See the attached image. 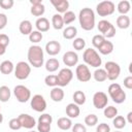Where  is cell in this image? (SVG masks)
<instances>
[{"label": "cell", "instance_id": "obj_28", "mask_svg": "<svg viewBox=\"0 0 132 132\" xmlns=\"http://www.w3.org/2000/svg\"><path fill=\"white\" fill-rule=\"evenodd\" d=\"M52 25L54 27V29L56 30H61L64 27V22H63V18L60 13H56L53 15L52 18Z\"/></svg>", "mask_w": 132, "mask_h": 132}, {"label": "cell", "instance_id": "obj_36", "mask_svg": "<svg viewBox=\"0 0 132 132\" xmlns=\"http://www.w3.org/2000/svg\"><path fill=\"white\" fill-rule=\"evenodd\" d=\"M44 82L47 87H59V82H58V76L55 74H48L47 76H45L44 78Z\"/></svg>", "mask_w": 132, "mask_h": 132}, {"label": "cell", "instance_id": "obj_49", "mask_svg": "<svg viewBox=\"0 0 132 132\" xmlns=\"http://www.w3.org/2000/svg\"><path fill=\"white\" fill-rule=\"evenodd\" d=\"M0 44L5 47H7L9 44V37L6 34H0Z\"/></svg>", "mask_w": 132, "mask_h": 132}, {"label": "cell", "instance_id": "obj_37", "mask_svg": "<svg viewBox=\"0 0 132 132\" xmlns=\"http://www.w3.org/2000/svg\"><path fill=\"white\" fill-rule=\"evenodd\" d=\"M62 18H63L64 25H69V24H71L72 22L75 21L76 15H75V13H74L73 11H71V10H67V11L62 15Z\"/></svg>", "mask_w": 132, "mask_h": 132}, {"label": "cell", "instance_id": "obj_25", "mask_svg": "<svg viewBox=\"0 0 132 132\" xmlns=\"http://www.w3.org/2000/svg\"><path fill=\"white\" fill-rule=\"evenodd\" d=\"M130 8H131V4L128 0L120 1L118 3V6H117V9L121 13V15H127V13L130 11Z\"/></svg>", "mask_w": 132, "mask_h": 132}, {"label": "cell", "instance_id": "obj_5", "mask_svg": "<svg viewBox=\"0 0 132 132\" xmlns=\"http://www.w3.org/2000/svg\"><path fill=\"white\" fill-rule=\"evenodd\" d=\"M30 73H31V66L29 63L25 61H21L16 63V65L14 66V76L20 80H24L28 78Z\"/></svg>", "mask_w": 132, "mask_h": 132}, {"label": "cell", "instance_id": "obj_10", "mask_svg": "<svg viewBox=\"0 0 132 132\" xmlns=\"http://www.w3.org/2000/svg\"><path fill=\"white\" fill-rule=\"evenodd\" d=\"M30 105H31L32 109L37 112H43L46 109V101H45L44 97L39 94H36L31 98Z\"/></svg>", "mask_w": 132, "mask_h": 132}, {"label": "cell", "instance_id": "obj_56", "mask_svg": "<svg viewBox=\"0 0 132 132\" xmlns=\"http://www.w3.org/2000/svg\"><path fill=\"white\" fill-rule=\"evenodd\" d=\"M29 132H36V131H34V130H32V131H29Z\"/></svg>", "mask_w": 132, "mask_h": 132}, {"label": "cell", "instance_id": "obj_22", "mask_svg": "<svg viewBox=\"0 0 132 132\" xmlns=\"http://www.w3.org/2000/svg\"><path fill=\"white\" fill-rule=\"evenodd\" d=\"M99 53L102 55H109L113 52V43L107 39L104 40V42L99 46Z\"/></svg>", "mask_w": 132, "mask_h": 132}, {"label": "cell", "instance_id": "obj_30", "mask_svg": "<svg viewBox=\"0 0 132 132\" xmlns=\"http://www.w3.org/2000/svg\"><path fill=\"white\" fill-rule=\"evenodd\" d=\"M93 76H94V79L98 82H102V81H105L107 79V74H106V71L103 69V68H97L94 73H93Z\"/></svg>", "mask_w": 132, "mask_h": 132}, {"label": "cell", "instance_id": "obj_34", "mask_svg": "<svg viewBox=\"0 0 132 132\" xmlns=\"http://www.w3.org/2000/svg\"><path fill=\"white\" fill-rule=\"evenodd\" d=\"M30 11L34 16H40L41 18V15H43V13L45 12V6L42 3L38 4V5H34V6H31Z\"/></svg>", "mask_w": 132, "mask_h": 132}, {"label": "cell", "instance_id": "obj_33", "mask_svg": "<svg viewBox=\"0 0 132 132\" xmlns=\"http://www.w3.org/2000/svg\"><path fill=\"white\" fill-rule=\"evenodd\" d=\"M112 124H113V126H114L116 129L121 130V129H123V128L126 126L127 122H126V119H125L124 117H122V116H117V117H114V118L112 119Z\"/></svg>", "mask_w": 132, "mask_h": 132}, {"label": "cell", "instance_id": "obj_52", "mask_svg": "<svg viewBox=\"0 0 132 132\" xmlns=\"http://www.w3.org/2000/svg\"><path fill=\"white\" fill-rule=\"evenodd\" d=\"M126 122H128V123H132V111H129L128 112V114H127V120H126Z\"/></svg>", "mask_w": 132, "mask_h": 132}, {"label": "cell", "instance_id": "obj_17", "mask_svg": "<svg viewBox=\"0 0 132 132\" xmlns=\"http://www.w3.org/2000/svg\"><path fill=\"white\" fill-rule=\"evenodd\" d=\"M51 3L60 13H65L69 8V2L67 0H51Z\"/></svg>", "mask_w": 132, "mask_h": 132}, {"label": "cell", "instance_id": "obj_27", "mask_svg": "<svg viewBox=\"0 0 132 132\" xmlns=\"http://www.w3.org/2000/svg\"><path fill=\"white\" fill-rule=\"evenodd\" d=\"M130 18L128 15H119L117 18V26L120 29H128L130 27Z\"/></svg>", "mask_w": 132, "mask_h": 132}, {"label": "cell", "instance_id": "obj_53", "mask_svg": "<svg viewBox=\"0 0 132 132\" xmlns=\"http://www.w3.org/2000/svg\"><path fill=\"white\" fill-rule=\"evenodd\" d=\"M5 52H6V47L0 44V56L4 55V54H5Z\"/></svg>", "mask_w": 132, "mask_h": 132}, {"label": "cell", "instance_id": "obj_32", "mask_svg": "<svg viewBox=\"0 0 132 132\" xmlns=\"http://www.w3.org/2000/svg\"><path fill=\"white\" fill-rule=\"evenodd\" d=\"M10 96H11L10 89L7 86H1L0 87V101L7 102L10 99Z\"/></svg>", "mask_w": 132, "mask_h": 132}, {"label": "cell", "instance_id": "obj_29", "mask_svg": "<svg viewBox=\"0 0 132 132\" xmlns=\"http://www.w3.org/2000/svg\"><path fill=\"white\" fill-rule=\"evenodd\" d=\"M77 35V29L74 26H68L63 30V37L65 39H73Z\"/></svg>", "mask_w": 132, "mask_h": 132}, {"label": "cell", "instance_id": "obj_11", "mask_svg": "<svg viewBox=\"0 0 132 132\" xmlns=\"http://www.w3.org/2000/svg\"><path fill=\"white\" fill-rule=\"evenodd\" d=\"M58 82H59V87H66L70 81L71 79L73 78V72L70 68L66 67V68H63L59 71L58 73Z\"/></svg>", "mask_w": 132, "mask_h": 132}, {"label": "cell", "instance_id": "obj_2", "mask_svg": "<svg viewBox=\"0 0 132 132\" xmlns=\"http://www.w3.org/2000/svg\"><path fill=\"white\" fill-rule=\"evenodd\" d=\"M80 27L86 31H91L95 27V12L92 8L85 7L80 9L78 14Z\"/></svg>", "mask_w": 132, "mask_h": 132}, {"label": "cell", "instance_id": "obj_44", "mask_svg": "<svg viewBox=\"0 0 132 132\" xmlns=\"http://www.w3.org/2000/svg\"><path fill=\"white\" fill-rule=\"evenodd\" d=\"M13 0H0V6L3 9H10L13 6Z\"/></svg>", "mask_w": 132, "mask_h": 132}, {"label": "cell", "instance_id": "obj_14", "mask_svg": "<svg viewBox=\"0 0 132 132\" xmlns=\"http://www.w3.org/2000/svg\"><path fill=\"white\" fill-rule=\"evenodd\" d=\"M20 123H21V126L23 128H26V129H32L36 126V121L35 119L28 114V113H21L19 117H18Z\"/></svg>", "mask_w": 132, "mask_h": 132}, {"label": "cell", "instance_id": "obj_16", "mask_svg": "<svg viewBox=\"0 0 132 132\" xmlns=\"http://www.w3.org/2000/svg\"><path fill=\"white\" fill-rule=\"evenodd\" d=\"M45 52L50 56H56L61 52V44L57 40H51L45 44Z\"/></svg>", "mask_w": 132, "mask_h": 132}, {"label": "cell", "instance_id": "obj_42", "mask_svg": "<svg viewBox=\"0 0 132 132\" xmlns=\"http://www.w3.org/2000/svg\"><path fill=\"white\" fill-rule=\"evenodd\" d=\"M53 122V118L50 113H42L41 116H39L38 118V123H42V124H50L52 125Z\"/></svg>", "mask_w": 132, "mask_h": 132}, {"label": "cell", "instance_id": "obj_24", "mask_svg": "<svg viewBox=\"0 0 132 132\" xmlns=\"http://www.w3.org/2000/svg\"><path fill=\"white\" fill-rule=\"evenodd\" d=\"M14 70V65L11 61L5 60L2 63H0V72L3 74H10Z\"/></svg>", "mask_w": 132, "mask_h": 132}, {"label": "cell", "instance_id": "obj_1", "mask_svg": "<svg viewBox=\"0 0 132 132\" xmlns=\"http://www.w3.org/2000/svg\"><path fill=\"white\" fill-rule=\"evenodd\" d=\"M27 58L29 61V64L33 66L34 68H39L43 65L44 62V55L43 50L41 46L33 44L29 47L27 53Z\"/></svg>", "mask_w": 132, "mask_h": 132}, {"label": "cell", "instance_id": "obj_23", "mask_svg": "<svg viewBox=\"0 0 132 132\" xmlns=\"http://www.w3.org/2000/svg\"><path fill=\"white\" fill-rule=\"evenodd\" d=\"M57 126L58 128H60L61 130H69L71 129L72 127V121L71 119L69 118H66V117H63V118H60L58 121H57Z\"/></svg>", "mask_w": 132, "mask_h": 132}, {"label": "cell", "instance_id": "obj_9", "mask_svg": "<svg viewBox=\"0 0 132 132\" xmlns=\"http://www.w3.org/2000/svg\"><path fill=\"white\" fill-rule=\"evenodd\" d=\"M13 94L16 98V100L21 103H25L27 102L29 99H31V92L30 90L23 86V85H18L14 87L13 89Z\"/></svg>", "mask_w": 132, "mask_h": 132}, {"label": "cell", "instance_id": "obj_3", "mask_svg": "<svg viewBox=\"0 0 132 132\" xmlns=\"http://www.w3.org/2000/svg\"><path fill=\"white\" fill-rule=\"evenodd\" d=\"M82 59H84L85 63L91 67L100 68V66L102 64V60H101L99 54L96 52V50L91 48V47L85 50V52L82 54Z\"/></svg>", "mask_w": 132, "mask_h": 132}, {"label": "cell", "instance_id": "obj_55", "mask_svg": "<svg viewBox=\"0 0 132 132\" xmlns=\"http://www.w3.org/2000/svg\"><path fill=\"white\" fill-rule=\"evenodd\" d=\"M114 132H122V131H120V130H117V131H114Z\"/></svg>", "mask_w": 132, "mask_h": 132}, {"label": "cell", "instance_id": "obj_31", "mask_svg": "<svg viewBox=\"0 0 132 132\" xmlns=\"http://www.w3.org/2000/svg\"><path fill=\"white\" fill-rule=\"evenodd\" d=\"M72 98H73V103H75L76 105H82V104H85V102H86V94L82 92V91H75L74 93H73V96H72Z\"/></svg>", "mask_w": 132, "mask_h": 132}, {"label": "cell", "instance_id": "obj_6", "mask_svg": "<svg viewBox=\"0 0 132 132\" xmlns=\"http://www.w3.org/2000/svg\"><path fill=\"white\" fill-rule=\"evenodd\" d=\"M114 10H116V5L112 1H109V0L99 2L96 6V12L99 14V16L110 15L114 12Z\"/></svg>", "mask_w": 132, "mask_h": 132}, {"label": "cell", "instance_id": "obj_4", "mask_svg": "<svg viewBox=\"0 0 132 132\" xmlns=\"http://www.w3.org/2000/svg\"><path fill=\"white\" fill-rule=\"evenodd\" d=\"M107 92H108L109 97L117 104H121V103H123L126 100V93H125V91L117 82H113V84L109 85Z\"/></svg>", "mask_w": 132, "mask_h": 132}, {"label": "cell", "instance_id": "obj_8", "mask_svg": "<svg viewBox=\"0 0 132 132\" xmlns=\"http://www.w3.org/2000/svg\"><path fill=\"white\" fill-rule=\"evenodd\" d=\"M104 70L106 71L107 79H109V80H116L120 76V73H121L120 65L113 61L106 62L105 66H104Z\"/></svg>", "mask_w": 132, "mask_h": 132}, {"label": "cell", "instance_id": "obj_13", "mask_svg": "<svg viewBox=\"0 0 132 132\" xmlns=\"http://www.w3.org/2000/svg\"><path fill=\"white\" fill-rule=\"evenodd\" d=\"M108 98L107 95L104 92H96L93 96V105L97 109H103L105 106H107Z\"/></svg>", "mask_w": 132, "mask_h": 132}, {"label": "cell", "instance_id": "obj_18", "mask_svg": "<svg viewBox=\"0 0 132 132\" xmlns=\"http://www.w3.org/2000/svg\"><path fill=\"white\" fill-rule=\"evenodd\" d=\"M50 26H51L50 25V21L46 18H43V16L38 18L36 20V22H35V27H36L37 31H39L41 33L48 31L50 30Z\"/></svg>", "mask_w": 132, "mask_h": 132}, {"label": "cell", "instance_id": "obj_7", "mask_svg": "<svg viewBox=\"0 0 132 132\" xmlns=\"http://www.w3.org/2000/svg\"><path fill=\"white\" fill-rule=\"evenodd\" d=\"M97 28L99 30V32L101 33V35L104 36V38H112L114 35H116V28L114 26L106 21V20H101L98 25H97Z\"/></svg>", "mask_w": 132, "mask_h": 132}, {"label": "cell", "instance_id": "obj_45", "mask_svg": "<svg viewBox=\"0 0 132 132\" xmlns=\"http://www.w3.org/2000/svg\"><path fill=\"white\" fill-rule=\"evenodd\" d=\"M71 131L72 132H87V128L86 126H84L80 123H76L71 127Z\"/></svg>", "mask_w": 132, "mask_h": 132}, {"label": "cell", "instance_id": "obj_35", "mask_svg": "<svg viewBox=\"0 0 132 132\" xmlns=\"http://www.w3.org/2000/svg\"><path fill=\"white\" fill-rule=\"evenodd\" d=\"M104 117L107 118V119H113L114 117L118 116V108L112 106V105H109V106H105L104 107Z\"/></svg>", "mask_w": 132, "mask_h": 132}, {"label": "cell", "instance_id": "obj_15", "mask_svg": "<svg viewBox=\"0 0 132 132\" xmlns=\"http://www.w3.org/2000/svg\"><path fill=\"white\" fill-rule=\"evenodd\" d=\"M63 63L69 67H72V66H75L77 63H78V55L75 53V52H72V51H68L66 52L64 55H63Z\"/></svg>", "mask_w": 132, "mask_h": 132}, {"label": "cell", "instance_id": "obj_50", "mask_svg": "<svg viewBox=\"0 0 132 132\" xmlns=\"http://www.w3.org/2000/svg\"><path fill=\"white\" fill-rule=\"evenodd\" d=\"M124 87L128 90H131L132 89V76L129 75L127 77L124 78Z\"/></svg>", "mask_w": 132, "mask_h": 132}, {"label": "cell", "instance_id": "obj_43", "mask_svg": "<svg viewBox=\"0 0 132 132\" xmlns=\"http://www.w3.org/2000/svg\"><path fill=\"white\" fill-rule=\"evenodd\" d=\"M8 126H9V128H10L11 130H13V131L20 130V129L22 128L21 123H20V121H19L18 118H13V119H11V120L9 121V123H8Z\"/></svg>", "mask_w": 132, "mask_h": 132}, {"label": "cell", "instance_id": "obj_51", "mask_svg": "<svg viewBox=\"0 0 132 132\" xmlns=\"http://www.w3.org/2000/svg\"><path fill=\"white\" fill-rule=\"evenodd\" d=\"M30 3H31V5H32V6H34V5L41 4V3H42V1H41V0H30Z\"/></svg>", "mask_w": 132, "mask_h": 132}, {"label": "cell", "instance_id": "obj_21", "mask_svg": "<svg viewBox=\"0 0 132 132\" xmlns=\"http://www.w3.org/2000/svg\"><path fill=\"white\" fill-rule=\"evenodd\" d=\"M19 30L23 35H30V33L33 31L32 23L29 20H24L19 25Z\"/></svg>", "mask_w": 132, "mask_h": 132}, {"label": "cell", "instance_id": "obj_38", "mask_svg": "<svg viewBox=\"0 0 132 132\" xmlns=\"http://www.w3.org/2000/svg\"><path fill=\"white\" fill-rule=\"evenodd\" d=\"M42 38H43L42 33L39 32V31H37V30L32 31V32L30 33V35H29V40H30L32 43H38V42H40V41L42 40Z\"/></svg>", "mask_w": 132, "mask_h": 132}, {"label": "cell", "instance_id": "obj_39", "mask_svg": "<svg viewBox=\"0 0 132 132\" xmlns=\"http://www.w3.org/2000/svg\"><path fill=\"white\" fill-rule=\"evenodd\" d=\"M97 123H98V117L94 113H90L85 118V124L87 126L93 127V126H96Z\"/></svg>", "mask_w": 132, "mask_h": 132}, {"label": "cell", "instance_id": "obj_54", "mask_svg": "<svg viewBox=\"0 0 132 132\" xmlns=\"http://www.w3.org/2000/svg\"><path fill=\"white\" fill-rule=\"evenodd\" d=\"M3 122V116H2V113L0 112V124Z\"/></svg>", "mask_w": 132, "mask_h": 132}, {"label": "cell", "instance_id": "obj_19", "mask_svg": "<svg viewBox=\"0 0 132 132\" xmlns=\"http://www.w3.org/2000/svg\"><path fill=\"white\" fill-rule=\"evenodd\" d=\"M66 114L68 116L69 119H75L79 116V112H80V109L78 107V105H76L75 103H69L67 106H66Z\"/></svg>", "mask_w": 132, "mask_h": 132}, {"label": "cell", "instance_id": "obj_41", "mask_svg": "<svg viewBox=\"0 0 132 132\" xmlns=\"http://www.w3.org/2000/svg\"><path fill=\"white\" fill-rule=\"evenodd\" d=\"M104 40H105V38H104L103 35L97 34V35H94V36H93V38H92V44H93L94 47H96V48L98 50L99 46L104 42Z\"/></svg>", "mask_w": 132, "mask_h": 132}, {"label": "cell", "instance_id": "obj_47", "mask_svg": "<svg viewBox=\"0 0 132 132\" xmlns=\"http://www.w3.org/2000/svg\"><path fill=\"white\" fill-rule=\"evenodd\" d=\"M37 130H38V132H50L51 131V125L37 123Z\"/></svg>", "mask_w": 132, "mask_h": 132}, {"label": "cell", "instance_id": "obj_26", "mask_svg": "<svg viewBox=\"0 0 132 132\" xmlns=\"http://www.w3.org/2000/svg\"><path fill=\"white\" fill-rule=\"evenodd\" d=\"M45 69H46V71H48V72H55V71H57L58 70V68L60 67V63H59V61L57 60V59H55V58H51V59H48L46 62H45Z\"/></svg>", "mask_w": 132, "mask_h": 132}, {"label": "cell", "instance_id": "obj_40", "mask_svg": "<svg viewBox=\"0 0 132 132\" xmlns=\"http://www.w3.org/2000/svg\"><path fill=\"white\" fill-rule=\"evenodd\" d=\"M72 46L74 50L76 51H81L85 48L86 46V41L84 38H80V37H77V38H74L73 42H72Z\"/></svg>", "mask_w": 132, "mask_h": 132}, {"label": "cell", "instance_id": "obj_12", "mask_svg": "<svg viewBox=\"0 0 132 132\" xmlns=\"http://www.w3.org/2000/svg\"><path fill=\"white\" fill-rule=\"evenodd\" d=\"M75 75H76V78L81 81V82H87L91 79V71L89 69V67L86 65V64H79L76 66V69H75Z\"/></svg>", "mask_w": 132, "mask_h": 132}, {"label": "cell", "instance_id": "obj_48", "mask_svg": "<svg viewBox=\"0 0 132 132\" xmlns=\"http://www.w3.org/2000/svg\"><path fill=\"white\" fill-rule=\"evenodd\" d=\"M7 22H8L7 15H6L5 13H0V30L4 29V28L6 27Z\"/></svg>", "mask_w": 132, "mask_h": 132}, {"label": "cell", "instance_id": "obj_46", "mask_svg": "<svg viewBox=\"0 0 132 132\" xmlns=\"http://www.w3.org/2000/svg\"><path fill=\"white\" fill-rule=\"evenodd\" d=\"M96 132H110V127L106 123H101L97 126Z\"/></svg>", "mask_w": 132, "mask_h": 132}, {"label": "cell", "instance_id": "obj_20", "mask_svg": "<svg viewBox=\"0 0 132 132\" xmlns=\"http://www.w3.org/2000/svg\"><path fill=\"white\" fill-rule=\"evenodd\" d=\"M51 99L55 102H61L64 99V91L62 90L61 87H55L52 89L50 93Z\"/></svg>", "mask_w": 132, "mask_h": 132}]
</instances>
